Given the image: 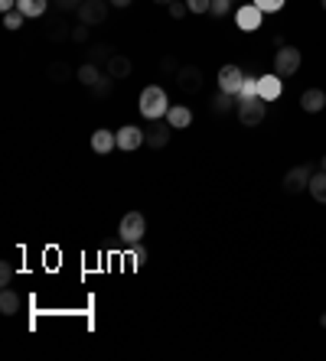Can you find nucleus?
<instances>
[{
    "mask_svg": "<svg viewBox=\"0 0 326 361\" xmlns=\"http://www.w3.org/2000/svg\"><path fill=\"white\" fill-rule=\"evenodd\" d=\"M137 111H141L147 121H160V117H166V111H170L166 91H163L160 85H147L141 91V98H137Z\"/></svg>",
    "mask_w": 326,
    "mask_h": 361,
    "instance_id": "f257e3e1",
    "label": "nucleus"
},
{
    "mask_svg": "<svg viewBox=\"0 0 326 361\" xmlns=\"http://www.w3.org/2000/svg\"><path fill=\"white\" fill-rule=\"evenodd\" d=\"M144 234H147V218H144L141 212H128L124 218H121L118 238H121V245H124V247L144 241Z\"/></svg>",
    "mask_w": 326,
    "mask_h": 361,
    "instance_id": "f03ea898",
    "label": "nucleus"
},
{
    "mask_svg": "<svg viewBox=\"0 0 326 361\" xmlns=\"http://www.w3.org/2000/svg\"><path fill=\"white\" fill-rule=\"evenodd\" d=\"M314 166L310 163H300V166H291V170L284 173V179H281V186H284V192L287 195H300V192H307L310 189V179H314Z\"/></svg>",
    "mask_w": 326,
    "mask_h": 361,
    "instance_id": "7ed1b4c3",
    "label": "nucleus"
},
{
    "mask_svg": "<svg viewBox=\"0 0 326 361\" xmlns=\"http://www.w3.org/2000/svg\"><path fill=\"white\" fill-rule=\"evenodd\" d=\"M173 82L183 95H199L203 85H206V75H203L199 65H180V72L173 75Z\"/></svg>",
    "mask_w": 326,
    "mask_h": 361,
    "instance_id": "20e7f679",
    "label": "nucleus"
},
{
    "mask_svg": "<svg viewBox=\"0 0 326 361\" xmlns=\"http://www.w3.org/2000/svg\"><path fill=\"white\" fill-rule=\"evenodd\" d=\"M235 114H239V124H245V127H258V124H264V117H268V101H261V98L239 101Z\"/></svg>",
    "mask_w": 326,
    "mask_h": 361,
    "instance_id": "39448f33",
    "label": "nucleus"
},
{
    "mask_svg": "<svg viewBox=\"0 0 326 361\" xmlns=\"http://www.w3.org/2000/svg\"><path fill=\"white\" fill-rule=\"evenodd\" d=\"M245 69H241V65H235V62H228V65H222V69H218V91H228V95L232 98H239L241 95V85H245Z\"/></svg>",
    "mask_w": 326,
    "mask_h": 361,
    "instance_id": "423d86ee",
    "label": "nucleus"
},
{
    "mask_svg": "<svg viewBox=\"0 0 326 361\" xmlns=\"http://www.w3.org/2000/svg\"><path fill=\"white\" fill-rule=\"evenodd\" d=\"M300 49L297 46H281L277 53H274V72L281 75V78H291V75L300 72Z\"/></svg>",
    "mask_w": 326,
    "mask_h": 361,
    "instance_id": "0eeeda50",
    "label": "nucleus"
},
{
    "mask_svg": "<svg viewBox=\"0 0 326 361\" xmlns=\"http://www.w3.org/2000/svg\"><path fill=\"white\" fill-rule=\"evenodd\" d=\"M78 23H85V26H98V23L108 20V0H85L82 7L76 10Z\"/></svg>",
    "mask_w": 326,
    "mask_h": 361,
    "instance_id": "6e6552de",
    "label": "nucleus"
},
{
    "mask_svg": "<svg viewBox=\"0 0 326 361\" xmlns=\"http://www.w3.org/2000/svg\"><path fill=\"white\" fill-rule=\"evenodd\" d=\"M141 147H147V134L141 127H134V124H124L118 130V150L134 153V150H141Z\"/></svg>",
    "mask_w": 326,
    "mask_h": 361,
    "instance_id": "1a4fd4ad",
    "label": "nucleus"
},
{
    "mask_svg": "<svg viewBox=\"0 0 326 361\" xmlns=\"http://www.w3.org/2000/svg\"><path fill=\"white\" fill-rule=\"evenodd\" d=\"M284 95V78L277 72L258 75V98L261 101H277Z\"/></svg>",
    "mask_w": 326,
    "mask_h": 361,
    "instance_id": "9d476101",
    "label": "nucleus"
},
{
    "mask_svg": "<svg viewBox=\"0 0 326 361\" xmlns=\"http://www.w3.org/2000/svg\"><path fill=\"white\" fill-rule=\"evenodd\" d=\"M261 20H264V13H261L255 3H245V7L235 10V26H239L241 33H255L261 26Z\"/></svg>",
    "mask_w": 326,
    "mask_h": 361,
    "instance_id": "9b49d317",
    "label": "nucleus"
},
{
    "mask_svg": "<svg viewBox=\"0 0 326 361\" xmlns=\"http://www.w3.org/2000/svg\"><path fill=\"white\" fill-rule=\"evenodd\" d=\"M46 39L49 43H65V39H72V26L65 23L62 13H55V17H46Z\"/></svg>",
    "mask_w": 326,
    "mask_h": 361,
    "instance_id": "f8f14e48",
    "label": "nucleus"
},
{
    "mask_svg": "<svg viewBox=\"0 0 326 361\" xmlns=\"http://www.w3.org/2000/svg\"><path fill=\"white\" fill-rule=\"evenodd\" d=\"M147 134V147L151 150H163L173 137V127L166 124V121H151V130H144Z\"/></svg>",
    "mask_w": 326,
    "mask_h": 361,
    "instance_id": "ddd939ff",
    "label": "nucleus"
},
{
    "mask_svg": "<svg viewBox=\"0 0 326 361\" xmlns=\"http://www.w3.org/2000/svg\"><path fill=\"white\" fill-rule=\"evenodd\" d=\"M92 150L98 157H108L111 150H118V130H108V127H98L92 134Z\"/></svg>",
    "mask_w": 326,
    "mask_h": 361,
    "instance_id": "4468645a",
    "label": "nucleus"
},
{
    "mask_svg": "<svg viewBox=\"0 0 326 361\" xmlns=\"http://www.w3.org/2000/svg\"><path fill=\"white\" fill-rule=\"evenodd\" d=\"M300 107H304L307 114H320L326 107V91L323 88H307L304 95H300Z\"/></svg>",
    "mask_w": 326,
    "mask_h": 361,
    "instance_id": "2eb2a0df",
    "label": "nucleus"
},
{
    "mask_svg": "<svg viewBox=\"0 0 326 361\" xmlns=\"http://www.w3.org/2000/svg\"><path fill=\"white\" fill-rule=\"evenodd\" d=\"M105 72H108L114 82H121V78H128V75L134 72V62H130L124 53H114V55H111V62L105 65Z\"/></svg>",
    "mask_w": 326,
    "mask_h": 361,
    "instance_id": "dca6fc26",
    "label": "nucleus"
},
{
    "mask_svg": "<svg viewBox=\"0 0 326 361\" xmlns=\"http://www.w3.org/2000/svg\"><path fill=\"white\" fill-rule=\"evenodd\" d=\"M166 124H170L173 130L189 127V124H193V111L183 107V105H170V111H166Z\"/></svg>",
    "mask_w": 326,
    "mask_h": 361,
    "instance_id": "f3484780",
    "label": "nucleus"
},
{
    "mask_svg": "<svg viewBox=\"0 0 326 361\" xmlns=\"http://www.w3.org/2000/svg\"><path fill=\"white\" fill-rule=\"evenodd\" d=\"M111 55H114V46H111V43H98V46H92V49L85 53V62L101 65V69H105V65L111 62Z\"/></svg>",
    "mask_w": 326,
    "mask_h": 361,
    "instance_id": "a211bd4d",
    "label": "nucleus"
},
{
    "mask_svg": "<svg viewBox=\"0 0 326 361\" xmlns=\"http://www.w3.org/2000/svg\"><path fill=\"white\" fill-rule=\"evenodd\" d=\"M46 78H49L53 85H65V82L72 78V65L69 62H49L46 65Z\"/></svg>",
    "mask_w": 326,
    "mask_h": 361,
    "instance_id": "6ab92c4d",
    "label": "nucleus"
},
{
    "mask_svg": "<svg viewBox=\"0 0 326 361\" xmlns=\"http://www.w3.org/2000/svg\"><path fill=\"white\" fill-rule=\"evenodd\" d=\"M101 75H105V72H101V65H92V62H82V65L76 69V78H78V82H82L85 88L98 85V78H101Z\"/></svg>",
    "mask_w": 326,
    "mask_h": 361,
    "instance_id": "aec40b11",
    "label": "nucleus"
},
{
    "mask_svg": "<svg viewBox=\"0 0 326 361\" xmlns=\"http://www.w3.org/2000/svg\"><path fill=\"white\" fill-rule=\"evenodd\" d=\"M53 0H17V7L26 13V20H36V17H46Z\"/></svg>",
    "mask_w": 326,
    "mask_h": 361,
    "instance_id": "412c9836",
    "label": "nucleus"
},
{
    "mask_svg": "<svg viewBox=\"0 0 326 361\" xmlns=\"http://www.w3.org/2000/svg\"><path fill=\"white\" fill-rule=\"evenodd\" d=\"M0 312L3 316H17L20 312V297L10 287H3V293H0Z\"/></svg>",
    "mask_w": 326,
    "mask_h": 361,
    "instance_id": "4be33fe9",
    "label": "nucleus"
},
{
    "mask_svg": "<svg viewBox=\"0 0 326 361\" xmlns=\"http://www.w3.org/2000/svg\"><path fill=\"white\" fill-rule=\"evenodd\" d=\"M232 107H239V98H232L228 91H216V98H212V114H228Z\"/></svg>",
    "mask_w": 326,
    "mask_h": 361,
    "instance_id": "5701e85b",
    "label": "nucleus"
},
{
    "mask_svg": "<svg viewBox=\"0 0 326 361\" xmlns=\"http://www.w3.org/2000/svg\"><path fill=\"white\" fill-rule=\"evenodd\" d=\"M310 195H314V202H320V205H326V173L320 170V173H314V179H310Z\"/></svg>",
    "mask_w": 326,
    "mask_h": 361,
    "instance_id": "b1692460",
    "label": "nucleus"
},
{
    "mask_svg": "<svg viewBox=\"0 0 326 361\" xmlns=\"http://www.w3.org/2000/svg\"><path fill=\"white\" fill-rule=\"evenodd\" d=\"M3 30H10V33H17V30H23V23H26V13L20 10V7H17V10H7L3 13Z\"/></svg>",
    "mask_w": 326,
    "mask_h": 361,
    "instance_id": "393cba45",
    "label": "nucleus"
},
{
    "mask_svg": "<svg viewBox=\"0 0 326 361\" xmlns=\"http://www.w3.org/2000/svg\"><path fill=\"white\" fill-rule=\"evenodd\" d=\"M111 88H114V78H111V75L105 72L101 78H98V85H92L88 91H92L95 98H108V95H111Z\"/></svg>",
    "mask_w": 326,
    "mask_h": 361,
    "instance_id": "a878e982",
    "label": "nucleus"
},
{
    "mask_svg": "<svg viewBox=\"0 0 326 361\" xmlns=\"http://www.w3.org/2000/svg\"><path fill=\"white\" fill-rule=\"evenodd\" d=\"M248 98H258V75H245V85H241L239 101H248Z\"/></svg>",
    "mask_w": 326,
    "mask_h": 361,
    "instance_id": "bb28decb",
    "label": "nucleus"
},
{
    "mask_svg": "<svg viewBox=\"0 0 326 361\" xmlns=\"http://www.w3.org/2000/svg\"><path fill=\"white\" fill-rule=\"evenodd\" d=\"M251 3H255L261 13H281L287 0H251Z\"/></svg>",
    "mask_w": 326,
    "mask_h": 361,
    "instance_id": "cd10ccee",
    "label": "nucleus"
},
{
    "mask_svg": "<svg viewBox=\"0 0 326 361\" xmlns=\"http://www.w3.org/2000/svg\"><path fill=\"white\" fill-rule=\"evenodd\" d=\"M128 254H130V261H134L137 267H144V264H147V257H151V254H147V247H144L141 241H137V245H128Z\"/></svg>",
    "mask_w": 326,
    "mask_h": 361,
    "instance_id": "c85d7f7f",
    "label": "nucleus"
},
{
    "mask_svg": "<svg viewBox=\"0 0 326 361\" xmlns=\"http://www.w3.org/2000/svg\"><path fill=\"white\" fill-rule=\"evenodd\" d=\"M160 72H163V75H176V72H180V62H176V55H163V59H160Z\"/></svg>",
    "mask_w": 326,
    "mask_h": 361,
    "instance_id": "c756f323",
    "label": "nucleus"
},
{
    "mask_svg": "<svg viewBox=\"0 0 326 361\" xmlns=\"http://www.w3.org/2000/svg\"><path fill=\"white\" fill-rule=\"evenodd\" d=\"M166 10H170V17H173V20H183L186 13H189V7H186V0H173Z\"/></svg>",
    "mask_w": 326,
    "mask_h": 361,
    "instance_id": "7c9ffc66",
    "label": "nucleus"
},
{
    "mask_svg": "<svg viewBox=\"0 0 326 361\" xmlns=\"http://www.w3.org/2000/svg\"><path fill=\"white\" fill-rule=\"evenodd\" d=\"M82 3H85V0H53V7L59 13H69V10H78V7H82Z\"/></svg>",
    "mask_w": 326,
    "mask_h": 361,
    "instance_id": "2f4dec72",
    "label": "nucleus"
},
{
    "mask_svg": "<svg viewBox=\"0 0 326 361\" xmlns=\"http://www.w3.org/2000/svg\"><path fill=\"white\" fill-rule=\"evenodd\" d=\"M13 280V264L10 261H0V287H10Z\"/></svg>",
    "mask_w": 326,
    "mask_h": 361,
    "instance_id": "473e14b6",
    "label": "nucleus"
},
{
    "mask_svg": "<svg viewBox=\"0 0 326 361\" xmlns=\"http://www.w3.org/2000/svg\"><path fill=\"white\" fill-rule=\"evenodd\" d=\"M186 7H189V13H209L212 0H186Z\"/></svg>",
    "mask_w": 326,
    "mask_h": 361,
    "instance_id": "72a5a7b5",
    "label": "nucleus"
},
{
    "mask_svg": "<svg viewBox=\"0 0 326 361\" xmlns=\"http://www.w3.org/2000/svg\"><path fill=\"white\" fill-rule=\"evenodd\" d=\"M88 30H92V26H85V23L72 26V43H88Z\"/></svg>",
    "mask_w": 326,
    "mask_h": 361,
    "instance_id": "f704fd0d",
    "label": "nucleus"
},
{
    "mask_svg": "<svg viewBox=\"0 0 326 361\" xmlns=\"http://www.w3.org/2000/svg\"><path fill=\"white\" fill-rule=\"evenodd\" d=\"M228 3H232V0H212L209 13H212V17H225V13H228Z\"/></svg>",
    "mask_w": 326,
    "mask_h": 361,
    "instance_id": "c9c22d12",
    "label": "nucleus"
},
{
    "mask_svg": "<svg viewBox=\"0 0 326 361\" xmlns=\"http://www.w3.org/2000/svg\"><path fill=\"white\" fill-rule=\"evenodd\" d=\"M0 10L7 13V10H17V0H0Z\"/></svg>",
    "mask_w": 326,
    "mask_h": 361,
    "instance_id": "e433bc0d",
    "label": "nucleus"
},
{
    "mask_svg": "<svg viewBox=\"0 0 326 361\" xmlns=\"http://www.w3.org/2000/svg\"><path fill=\"white\" fill-rule=\"evenodd\" d=\"M111 7H121V10H124V7H130V3H134V0H108Z\"/></svg>",
    "mask_w": 326,
    "mask_h": 361,
    "instance_id": "4c0bfd02",
    "label": "nucleus"
},
{
    "mask_svg": "<svg viewBox=\"0 0 326 361\" xmlns=\"http://www.w3.org/2000/svg\"><path fill=\"white\" fill-rule=\"evenodd\" d=\"M271 43L277 46V49H281V46H287V43H284V36H281V33H274V36H271Z\"/></svg>",
    "mask_w": 326,
    "mask_h": 361,
    "instance_id": "58836bf2",
    "label": "nucleus"
},
{
    "mask_svg": "<svg viewBox=\"0 0 326 361\" xmlns=\"http://www.w3.org/2000/svg\"><path fill=\"white\" fill-rule=\"evenodd\" d=\"M320 170L326 173V153H323V157H320Z\"/></svg>",
    "mask_w": 326,
    "mask_h": 361,
    "instance_id": "ea45409f",
    "label": "nucleus"
},
{
    "mask_svg": "<svg viewBox=\"0 0 326 361\" xmlns=\"http://www.w3.org/2000/svg\"><path fill=\"white\" fill-rule=\"evenodd\" d=\"M153 3H163V7H170V3H173V0H153Z\"/></svg>",
    "mask_w": 326,
    "mask_h": 361,
    "instance_id": "a19ab883",
    "label": "nucleus"
},
{
    "mask_svg": "<svg viewBox=\"0 0 326 361\" xmlns=\"http://www.w3.org/2000/svg\"><path fill=\"white\" fill-rule=\"evenodd\" d=\"M320 326H323V329H326V312H323V316H320Z\"/></svg>",
    "mask_w": 326,
    "mask_h": 361,
    "instance_id": "79ce46f5",
    "label": "nucleus"
},
{
    "mask_svg": "<svg viewBox=\"0 0 326 361\" xmlns=\"http://www.w3.org/2000/svg\"><path fill=\"white\" fill-rule=\"evenodd\" d=\"M320 7H323V10H326V0H320Z\"/></svg>",
    "mask_w": 326,
    "mask_h": 361,
    "instance_id": "37998d69",
    "label": "nucleus"
}]
</instances>
